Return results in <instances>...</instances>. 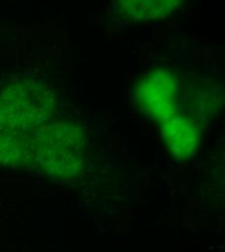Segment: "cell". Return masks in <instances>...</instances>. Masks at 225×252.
<instances>
[{
    "instance_id": "3",
    "label": "cell",
    "mask_w": 225,
    "mask_h": 252,
    "mask_svg": "<svg viewBox=\"0 0 225 252\" xmlns=\"http://www.w3.org/2000/svg\"><path fill=\"white\" fill-rule=\"evenodd\" d=\"M181 86L168 71L157 69L139 79L136 86V104L149 119L162 123L178 115Z\"/></svg>"
},
{
    "instance_id": "4",
    "label": "cell",
    "mask_w": 225,
    "mask_h": 252,
    "mask_svg": "<svg viewBox=\"0 0 225 252\" xmlns=\"http://www.w3.org/2000/svg\"><path fill=\"white\" fill-rule=\"evenodd\" d=\"M161 124V137L173 158L185 160L194 155L202 133L196 121L178 114Z\"/></svg>"
},
{
    "instance_id": "5",
    "label": "cell",
    "mask_w": 225,
    "mask_h": 252,
    "mask_svg": "<svg viewBox=\"0 0 225 252\" xmlns=\"http://www.w3.org/2000/svg\"><path fill=\"white\" fill-rule=\"evenodd\" d=\"M121 13L136 22H153L167 18L183 0H116Z\"/></svg>"
},
{
    "instance_id": "2",
    "label": "cell",
    "mask_w": 225,
    "mask_h": 252,
    "mask_svg": "<svg viewBox=\"0 0 225 252\" xmlns=\"http://www.w3.org/2000/svg\"><path fill=\"white\" fill-rule=\"evenodd\" d=\"M33 162L47 176L70 180L88 165V140L81 125L61 121L45 126L34 144Z\"/></svg>"
},
{
    "instance_id": "1",
    "label": "cell",
    "mask_w": 225,
    "mask_h": 252,
    "mask_svg": "<svg viewBox=\"0 0 225 252\" xmlns=\"http://www.w3.org/2000/svg\"><path fill=\"white\" fill-rule=\"evenodd\" d=\"M56 109L51 90L22 81L0 94V163L25 167L33 162L34 144Z\"/></svg>"
}]
</instances>
